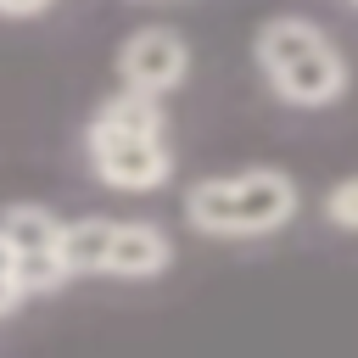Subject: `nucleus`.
Returning <instances> with one entry per match:
<instances>
[{
	"instance_id": "nucleus-1",
	"label": "nucleus",
	"mask_w": 358,
	"mask_h": 358,
	"mask_svg": "<svg viewBox=\"0 0 358 358\" xmlns=\"http://www.w3.org/2000/svg\"><path fill=\"white\" fill-rule=\"evenodd\" d=\"M257 67L291 106H330L347 90V62L308 17H274L257 28Z\"/></svg>"
},
{
	"instance_id": "nucleus-2",
	"label": "nucleus",
	"mask_w": 358,
	"mask_h": 358,
	"mask_svg": "<svg viewBox=\"0 0 358 358\" xmlns=\"http://www.w3.org/2000/svg\"><path fill=\"white\" fill-rule=\"evenodd\" d=\"M296 213V185L280 168H246L229 179H201L185 196V218L201 235H268L291 224Z\"/></svg>"
},
{
	"instance_id": "nucleus-3",
	"label": "nucleus",
	"mask_w": 358,
	"mask_h": 358,
	"mask_svg": "<svg viewBox=\"0 0 358 358\" xmlns=\"http://www.w3.org/2000/svg\"><path fill=\"white\" fill-rule=\"evenodd\" d=\"M90 162L112 190H157L173 168V151L162 134H95L90 129Z\"/></svg>"
},
{
	"instance_id": "nucleus-4",
	"label": "nucleus",
	"mask_w": 358,
	"mask_h": 358,
	"mask_svg": "<svg viewBox=\"0 0 358 358\" xmlns=\"http://www.w3.org/2000/svg\"><path fill=\"white\" fill-rule=\"evenodd\" d=\"M117 73H123V90L162 95L190 73V50H185V39L173 28H140L117 50Z\"/></svg>"
},
{
	"instance_id": "nucleus-5",
	"label": "nucleus",
	"mask_w": 358,
	"mask_h": 358,
	"mask_svg": "<svg viewBox=\"0 0 358 358\" xmlns=\"http://www.w3.org/2000/svg\"><path fill=\"white\" fill-rule=\"evenodd\" d=\"M168 235L157 229V224H123L117 218V229H112V252H106V274L112 280H151V274H162L168 268Z\"/></svg>"
},
{
	"instance_id": "nucleus-6",
	"label": "nucleus",
	"mask_w": 358,
	"mask_h": 358,
	"mask_svg": "<svg viewBox=\"0 0 358 358\" xmlns=\"http://www.w3.org/2000/svg\"><path fill=\"white\" fill-rule=\"evenodd\" d=\"M112 229H117V218H73V224H62V241H56V252H62V268H67V280H73V274H106Z\"/></svg>"
},
{
	"instance_id": "nucleus-7",
	"label": "nucleus",
	"mask_w": 358,
	"mask_h": 358,
	"mask_svg": "<svg viewBox=\"0 0 358 358\" xmlns=\"http://www.w3.org/2000/svg\"><path fill=\"white\" fill-rule=\"evenodd\" d=\"M0 241L11 246V257H45L62 241V218L34 207V201H17V207L0 213Z\"/></svg>"
},
{
	"instance_id": "nucleus-8",
	"label": "nucleus",
	"mask_w": 358,
	"mask_h": 358,
	"mask_svg": "<svg viewBox=\"0 0 358 358\" xmlns=\"http://www.w3.org/2000/svg\"><path fill=\"white\" fill-rule=\"evenodd\" d=\"M95 134H162V112H157V95H140V90H117L112 101H101V112L90 117Z\"/></svg>"
},
{
	"instance_id": "nucleus-9",
	"label": "nucleus",
	"mask_w": 358,
	"mask_h": 358,
	"mask_svg": "<svg viewBox=\"0 0 358 358\" xmlns=\"http://www.w3.org/2000/svg\"><path fill=\"white\" fill-rule=\"evenodd\" d=\"M324 218H330L336 229H352V235H358V179L330 185V196H324Z\"/></svg>"
},
{
	"instance_id": "nucleus-10",
	"label": "nucleus",
	"mask_w": 358,
	"mask_h": 358,
	"mask_svg": "<svg viewBox=\"0 0 358 358\" xmlns=\"http://www.w3.org/2000/svg\"><path fill=\"white\" fill-rule=\"evenodd\" d=\"M17 296H22V285H17V257H11V246L0 241V313H11Z\"/></svg>"
}]
</instances>
